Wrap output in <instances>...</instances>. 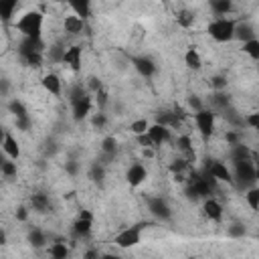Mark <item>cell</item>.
I'll return each instance as SVG.
<instances>
[{"label": "cell", "mask_w": 259, "mask_h": 259, "mask_svg": "<svg viewBox=\"0 0 259 259\" xmlns=\"http://www.w3.org/2000/svg\"><path fill=\"white\" fill-rule=\"evenodd\" d=\"M231 174H233V184H237L239 188H249V186H255L257 182V166L253 158L233 162Z\"/></svg>", "instance_id": "obj_1"}, {"label": "cell", "mask_w": 259, "mask_h": 259, "mask_svg": "<svg viewBox=\"0 0 259 259\" xmlns=\"http://www.w3.org/2000/svg\"><path fill=\"white\" fill-rule=\"evenodd\" d=\"M235 26H237V20L235 18H229V16H217L208 22L206 26V32L210 34L212 40L217 42H231L235 40Z\"/></svg>", "instance_id": "obj_2"}, {"label": "cell", "mask_w": 259, "mask_h": 259, "mask_svg": "<svg viewBox=\"0 0 259 259\" xmlns=\"http://www.w3.org/2000/svg\"><path fill=\"white\" fill-rule=\"evenodd\" d=\"M42 22H45V16L42 12L38 10H28L24 12L18 20H16V28L22 36H28V38H42Z\"/></svg>", "instance_id": "obj_3"}, {"label": "cell", "mask_w": 259, "mask_h": 259, "mask_svg": "<svg viewBox=\"0 0 259 259\" xmlns=\"http://www.w3.org/2000/svg\"><path fill=\"white\" fill-rule=\"evenodd\" d=\"M194 123L198 127V134L202 136V140L206 142L212 134H214V123H217V113L214 109H198L194 111Z\"/></svg>", "instance_id": "obj_4"}, {"label": "cell", "mask_w": 259, "mask_h": 259, "mask_svg": "<svg viewBox=\"0 0 259 259\" xmlns=\"http://www.w3.org/2000/svg\"><path fill=\"white\" fill-rule=\"evenodd\" d=\"M144 227H146L144 223H138V225H134V227H127V229L119 231V233L113 237V243H115L119 249H132V247H136V245L142 241V229H144Z\"/></svg>", "instance_id": "obj_5"}, {"label": "cell", "mask_w": 259, "mask_h": 259, "mask_svg": "<svg viewBox=\"0 0 259 259\" xmlns=\"http://www.w3.org/2000/svg\"><path fill=\"white\" fill-rule=\"evenodd\" d=\"M148 210H150V214L154 219H158L162 223H166V221L172 219V208H170L168 200L162 198V196H150L148 198Z\"/></svg>", "instance_id": "obj_6"}, {"label": "cell", "mask_w": 259, "mask_h": 259, "mask_svg": "<svg viewBox=\"0 0 259 259\" xmlns=\"http://www.w3.org/2000/svg\"><path fill=\"white\" fill-rule=\"evenodd\" d=\"M204 170H206L217 182L233 184V174H231V168H227V164H223V162H219V160H206Z\"/></svg>", "instance_id": "obj_7"}, {"label": "cell", "mask_w": 259, "mask_h": 259, "mask_svg": "<svg viewBox=\"0 0 259 259\" xmlns=\"http://www.w3.org/2000/svg\"><path fill=\"white\" fill-rule=\"evenodd\" d=\"M81 59H83V49H81L79 45H71V47L65 49L61 63L69 65V69H71L73 73H79V71H81Z\"/></svg>", "instance_id": "obj_8"}, {"label": "cell", "mask_w": 259, "mask_h": 259, "mask_svg": "<svg viewBox=\"0 0 259 259\" xmlns=\"http://www.w3.org/2000/svg\"><path fill=\"white\" fill-rule=\"evenodd\" d=\"M91 107H93V99H91L87 93H85L83 97L71 101V113H73V119H75V121L85 119V117L91 113Z\"/></svg>", "instance_id": "obj_9"}, {"label": "cell", "mask_w": 259, "mask_h": 259, "mask_svg": "<svg viewBox=\"0 0 259 259\" xmlns=\"http://www.w3.org/2000/svg\"><path fill=\"white\" fill-rule=\"evenodd\" d=\"M146 134L150 136V140L154 142L156 148L162 146V144H166V142H170V138H172L170 127H168V125H162V123H156V121L148 125V132H146Z\"/></svg>", "instance_id": "obj_10"}, {"label": "cell", "mask_w": 259, "mask_h": 259, "mask_svg": "<svg viewBox=\"0 0 259 259\" xmlns=\"http://www.w3.org/2000/svg\"><path fill=\"white\" fill-rule=\"evenodd\" d=\"M132 65H134V69L142 75V77H146V79H150V77H154V73H156V63H154V59H150V57H146V55H140V57H132Z\"/></svg>", "instance_id": "obj_11"}, {"label": "cell", "mask_w": 259, "mask_h": 259, "mask_svg": "<svg viewBox=\"0 0 259 259\" xmlns=\"http://www.w3.org/2000/svg\"><path fill=\"white\" fill-rule=\"evenodd\" d=\"M146 178H148V170H146V166L140 164V162L132 164V166L127 168V172H125V180H127V184H130L132 188H138L140 184H144Z\"/></svg>", "instance_id": "obj_12"}, {"label": "cell", "mask_w": 259, "mask_h": 259, "mask_svg": "<svg viewBox=\"0 0 259 259\" xmlns=\"http://www.w3.org/2000/svg\"><path fill=\"white\" fill-rule=\"evenodd\" d=\"M40 85H42V89H45L47 93H51V95H55V97H61V93H63V81H61V77H59L57 73H47V75H42Z\"/></svg>", "instance_id": "obj_13"}, {"label": "cell", "mask_w": 259, "mask_h": 259, "mask_svg": "<svg viewBox=\"0 0 259 259\" xmlns=\"http://www.w3.org/2000/svg\"><path fill=\"white\" fill-rule=\"evenodd\" d=\"M202 212H204V217H206L208 221L219 223V221L223 219V204H221L214 196H208V198H204V202H202Z\"/></svg>", "instance_id": "obj_14"}, {"label": "cell", "mask_w": 259, "mask_h": 259, "mask_svg": "<svg viewBox=\"0 0 259 259\" xmlns=\"http://www.w3.org/2000/svg\"><path fill=\"white\" fill-rule=\"evenodd\" d=\"M45 51V42L42 38H28V36H22L20 45H18V55L20 59H24L26 55L30 53H42Z\"/></svg>", "instance_id": "obj_15"}, {"label": "cell", "mask_w": 259, "mask_h": 259, "mask_svg": "<svg viewBox=\"0 0 259 259\" xmlns=\"http://www.w3.org/2000/svg\"><path fill=\"white\" fill-rule=\"evenodd\" d=\"M91 227H93V219L89 217H77L75 223H73V235L79 237V239H85L91 235Z\"/></svg>", "instance_id": "obj_16"}, {"label": "cell", "mask_w": 259, "mask_h": 259, "mask_svg": "<svg viewBox=\"0 0 259 259\" xmlns=\"http://www.w3.org/2000/svg\"><path fill=\"white\" fill-rule=\"evenodd\" d=\"M0 148L4 150V154H6L8 158H12V160H18V158H20V144H18V140H16L12 134H6L4 142L0 144Z\"/></svg>", "instance_id": "obj_17"}, {"label": "cell", "mask_w": 259, "mask_h": 259, "mask_svg": "<svg viewBox=\"0 0 259 259\" xmlns=\"http://www.w3.org/2000/svg\"><path fill=\"white\" fill-rule=\"evenodd\" d=\"M67 4L71 6L73 14L87 20L91 16V0H67Z\"/></svg>", "instance_id": "obj_18"}, {"label": "cell", "mask_w": 259, "mask_h": 259, "mask_svg": "<svg viewBox=\"0 0 259 259\" xmlns=\"http://www.w3.org/2000/svg\"><path fill=\"white\" fill-rule=\"evenodd\" d=\"M63 26H65V32H69V34H81L83 28H85V20L71 14V16H65Z\"/></svg>", "instance_id": "obj_19"}, {"label": "cell", "mask_w": 259, "mask_h": 259, "mask_svg": "<svg viewBox=\"0 0 259 259\" xmlns=\"http://www.w3.org/2000/svg\"><path fill=\"white\" fill-rule=\"evenodd\" d=\"M184 65L188 69H192V71L202 69V57H200V53L194 47H188L186 49V53H184Z\"/></svg>", "instance_id": "obj_20"}, {"label": "cell", "mask_w": 259, "mask_h": 259, "mask_svg": "<svg viewBox=\"0 0 259 259\" xmlns=\"http://www.w3.org/2000/svg\"><path fill=\"white\" fill-rule=\"evenodd\" d=\"M30 208L36 210V212H47V210H51V200H49V196H47L45 192L32 194V196H30Z\"/></svg>", "instance_id": "obj_21"}, {"label": "cell", "mask_w": 259, "mask_h": 259, "mask_svg": "<svg viewBox=\"0 0 259 259\" xmlns=\"http://www.w3.org/2000/svg\"><path fill=\"white\" fill-rule=\"evenodd\" d=\"M247 158H255V154L249 150V146H245V144H241V142H237V144L231 146V160H233V162H237V160H247Z\"/></svg>", "instance_id": "obj_22"}, {"label": "cell", "mask_w": 259, "mask_h": 259, "mask_svg": "<svg viewBox=\"0 0 259 259\" xmlns=\"http://www.w3.org/2000/svg\"><path fill=\"white\" fill-rule=\"evenodd\" d=\"M16 8H18V0H0V20L10 22Z\"/></svg>", "instance_id": "obj_23"}, {"label": "cell", "mask_w": 259, "mask_h": 259, "mask_svg": "<svg viewBox=\"0 0 259 259\" xmlns=\"http://www.w3.org/2000/svg\"><path fill=\"white\" fill-rule=\"evenodd\" d=\"M235 38L239 40H249V38H255V26L249 24V22H237L235 26Z\"/></svg>", "instance_id": "obj_24"}, {"label": "cell", "mask_w": 259, "mask_h": 259, "mask_svg": "<svg viewBox=\"0 0 259 259\" xmlns=\"http://www.w3.org/2000/svg\"><path fill=\"white\" fill-rule=\"evenodd\" d=\"M176 148H178V152H182V154L186 156V160H190V158L194 156L192 140H190V136H188V134H182V136H178V138H176Z\"/></svg>", "instance_id": "obj_25"}, {"label": "cell", "mask_w": 259, "mask_h": 259, "mask_svg": "<svg viewBox=\"0 0 259 259\" xmlns=\"http://www.w3.org/2000/svg\"><path fill=\"white\" fill-rule=\"evenodd\" d=\"M210 8L217 16H227L233 10V0H210Z\"/></svg>", "instance_id": "obj_26"}, {"label": "cell", "mask_w": 259, "mask_h": 259, "mask_svg": "<svg viewBox=\"0 0 259 259\" xmlns=\"http://www.w3.org/2000/svg\"><path fill=\"white\" fill-rule=\"evenodd\" d=\"M49 255L53 259H65V257H69V247L65 245V241H55L49 247Z\"/></svg>", "instance_id": "obj_27"}, {"label": "cell", "mask_w": 259, "mask_h": 259, "mask_svg": "<svg viewBox=\"0 0 259 259\" xmlns=\"http://www.w3.org/2000/svg\"><path fill=\"white\" fill-rule=\"evenodd\" d=\"M101 152H103L105 158H113V156L117 154V140H115L113 136L103 138V142H101Z\"/></svg>", "instance_id": "obj_28"}, {"label": "cell", "mask_w": 259, "mask_h": 259, "mask_svg": "<svg viewBox=\"0 0 259 259\" xmlns=\"http://www.w3.org/2000/svg\"><path fill=\"white\" fill-rule=\"evenodd\" d=\"M89 178L97 184H103V178H105V164L101 162H95L91 168H89Z\"/></svg>", "instance_id": "obj_29"}, {"label": "cell", "mask_w": 259, "mask_h": 259, "mask_svg": "<svg viewBox=\"0 0 259 259\" xmlns=\"http://www.w3.org/2000/svg\"><path fill=\"white\" fill-rule=\"evenodd\" d=\"M245 200H247L251 210H259V188L257 186H249L247 192H245Z\"/></svg>", "instance_id": "obj_30"}, {"label": "cell", "mask_w": 259, "mask_h": 259, "mask_svg": "<svg viewBox=\"0 0 259 259\" xmlns=\"http://www.w3.org/2000/svg\"><path fill=\"white\" fill-rule=\"evenodd\" d=\"M176 22H178L182 28H190V26L194 24V14H192L190 10H186V8H182V10H178V14H176Z\"/></svg>", "instance_id": "obj_31"}, {"label": "cell", "mask_w": 259, "mask_h": 259, "mask_svg": "<svg viewBox=\"0 0 259 259\" xmlns=\"http://www.w3.org/2000/svg\"><path fill=\"white\" fill-rule=\"evenodd\" d=\"M243 53H247L253 61L259 59V40H257V36H255V38H249V40L243 42Z\"/></svg>", "instance_id": "obj_32"}, {"label": "cell", "mask_w": 259, "mask_h": 259, "mask_svg": "<svg viewBox=\"0 0 259 259\" xmlns=\"http://www.w3.org/2000/svg\"><path fill=\"white\" fill-rule=\"evenodd\" d=\"M210 101H212V105L217 109H227L231 105V99H229V95L225 91H214L212 97H210Z\"/></svg>", "instance_id": "obj_33"}, {"label": "cell", "mask_w": 259, "mask_h": 259, "mask_svg": "<svg viewBox=\"0 0 259 259\" xmlns=\"http://www.w3.org/2000/svg\"><path fill=\"white\" fill-rule=\"evenodd\" d=\"M8 109H10V113L14 115V119H18V117H28V109H26L24 103L18 101V99H12V101L8 103Z\"/></svg>", "instance_id": "obj_34"}, {"label": "cell", "mask_w": 259, "mask_h": 259, "mask_svg": "<svg viewBox=\"0 0 259 259\" xmlns=\"http://www.w3.org/2000/svg\"><path fill=\"white\" fill-rule=\"evenodd\" d=\"M28 243H30L34 249H40V247H45L47 237H45V233H42L40 229H32V231L28 233Z\"/></svg>", "instance_id": "obj_35"}, {"label": "cell", "mask_w": 259, "mask_h": 259, "mask_svg": "<svg viewBox=\"0 0 259 259\" xmlns=\"http://www.w3.org/2000/svg\"><path fill=\"white\" fill-rule=\"evenodd\" d=\"M148 125H150V121H148L146 117H140V119H134V121L130 123V132H132L134 136H140V134H146V132H148Z\"/></svg>", "instance_id": "obj_36"}, {"label": "cell", "mask_w": 259, "mask_h": 259, "mask_svg": "<svg viewBox=\"0 0 259 259\" xmlns=\"http://www.w3.org/2000/svg\"><path fill=\"white\" fill-rule=\"evenodd\" d=\"M188 166H190V162H188L186 158H178V160H174V162L170 164V172H172L174 178H176V176H182V172H184Z\"/></svg>", "instance_id": "obj_37"}, {"label": "cell", "mask_w": 259, "mask_h": 259, "mask_svg": "<svg viewBox=\"0 0 259 259\" xmlns=\"http://www.w3.org/2000/svg\"><path fill=\"white\" fill-rule=\"evenodd\" d=\"M16 172H18L16 162H14L12 158H10V160H4V164H2V168H0V174H2L4 178H14Z\"/></svg>", "instance_id": "obj_38"}, {"label": "cell", "mask_w": 259, "mask_h": 259, "mask_svg": "<svg viewBox=\"0 0 259 259\" xmlns=\"http://www.w3.org/2000/svg\"><path fill=\"white\" fill-rule=\"evenodd\" d=\"M22 61H24V65L38 69V67H42V53H30V55H26Z\"/></svg>", "instance_id": "obj_39"}, {"label": "cell", "mask_w": 259, "mask_h": 259, "mask_svg": "<svg viewBox=\"0 0 259 259\" xmlns=\"http://www.w3.org/2000/svg\"><path fill=\"white\" fill-rule=\"evenodd\" d=\"M87 91H85V87L81 85V83H75V85H71V89H69V93H67V97H69V101H75V99H79V97H83Z\"/></svg>", "instance_id": "obj_40"}, {"label": "cell", "mask_w": 259, "mask_h": 259, "mask_svg": "<svg viewBox=\"0 0 259 259\" xmlns=\"http://www.w3.org/2000/svg\"><path fill=\"white\" fill-rule=\"evenodd\" d=\"M91 123H93V127L103 130V127H105V123H107V115H105L103 111H99V113H95V115L91 117Z\"/></svg>", "instance_id": "obj_41"}, {"label": "cell", "mask_w": 259, "mask_h": 259, "mask_svg": "<svg viewBox=\"0 0 259 259\" xmlns=\"http://www.w3.org/2000/svg\"><path fill=\"white\" fill-rule=\"evenodd\" d=\"M243 123H247V125L253 127V130L259 127V113H255V111H253V113H247V115L243 117Z\"/></svg>", "instance_id": "obj_42"}, {"label": "cell", "mask_w": 259, "mask_h": 259, "mask_svg": "<svg viewBox=\"0 0 259 259\" xmlns=\"http://www.w3.org/2000/svg\"><path fill=\"white\" fill-rule=\"evenodd\" d=\"M210 85H212V89H214V91H223V89L227 87V79H225L223 75H217V77H212Z\"/></svg>", "instance_id": "obj_43"}, {"label": "cell", "mask_w": 259, "mask_h": 259, "mask_svg": "<svg viewBox=\"0 0 259 259\" xmlns=\"http://www.w3.org/2000/svg\"><path fill=\"white\" fill-rule=\"evenodd\" d=\"M63 53H65V49H63L61 45H55V47H51V59H53V61L61 63V59H63Z\"/></svg>", "instance_id": "obj_44"}, {"label": "cell", "mask_w": 259, "mask_h": 259, "mask_svg": "<svg viewBox=\"0 0 259 259\" xmlns=\"http://www.w3.org/2000/svg\"><path fill=\"white\" fill-rule=\"evenodd\" d=\"M136 138H138V144H140V146H144V148H152V150L156 148L148 134H140V136H136Z\"/></svg>", "instance_id": "obj_45"}, {"label": "cell", "mask_w": 259, "mask_h": 259, "mask_svg": "<svg viewBox=\"0 0 259 259\" xmlns=\"http://www.w3.org/2000/svg\"><path fill=\"white\" fill-rule=\"evenodd\" d=\"M14 121H16V127L22 130V132H26V130L30 127V123H32L30 115H28V117H18V119H14Z\"/></svg>", "instance_id": "obj_46"}, {"label": "cell", "mask_w": 259, "mask_h": 259, "mask_svg": "<svg viewBox=\"0 0 259 259\" xmlns=\"http://www.w3.org/2000/svg\"><path fill=\"white\" fill-rule=\"evenodd\" d=\"M229 235H231V237H243V235H245V227L239 225V223H235V225L229 229Z\"/></svg>", "instance_id": "obj_47"}, {"label": "cell", "mask_w": 259, "mask_h": 259, "mask_svg": "<svg viewBox=\"0 0 259 259\" xmlns=\"http://www.w3.org/2000/svg\"><path fill=\"white\" fill-rule=\"evenodd\" d=\"M87 87H89V91H99L101 89V81L97 79V77H89V83H87Z\"/></svg>", "instance_id": "obj_48"}, {"label": "cell", "mask_w": 259, "mask_h": 259, "mask_svg": "<svg viewBox=\"0 0 259 259\" xmlns=\"http://www.w3.org/2000/svg\"><path fill=\"white\" fill-rule=\"evenodd\" d=\"M95 95H97V103H99V107H103L105 101H107V93H105V89L101 87L99 91H95Z\"/></svg>", "instance_id": "obj_49"}, {"label": "cell", "mask_w": 259, "mask_h": 259, "mask_svg": "<svg viewBox=\"0 0 259 259\" xmlns=\"http://www.w3.org/2000/svg\"><path fill=\"white\" fill-rule=\"evenodd\" d=\"M188 105L194 109V111H198V109H202V103H200V99L196 97V95H192L190 99H188Z\"/></svg>", "instance_id": "obj_50"}, {"label": "cell", "mask_w": 259, "mask_h": 259, "mask_svg": "<svg viewBox=\"0 0 259 259\" xmlns=\"http://www.w3.org/2000/svg\"><path fill=\"white\" fill-rule=\"evenodd\" d=\"M16 219L18 221H26L28 219V208L26 206H18L16 208Z\"/></svg>", "instance_id": "obj_51"}, {"label": "cell", "mask_w": 259, "mask_h": 259, "mask_svg": "<svg viewBox=\"0 0 259 259\" xmlns=\"http://www.w3.org/2000/svg\"><path fill=\"white\" fill-rule=\"evenodd\" d=\"M225 140L233 146V144H237V142H239V134H237V132H227V134H225Z\"/></svg>", "instance_id": "obj_52"}, {"label": "cell", "mask_w": 259, "mask_h": 259, "mask_svg": "<svg viewBox=\"0 0 259 259\" xmlns=\"http://www.w3.org/2000/svg\"><path fill=\"white\" fill-rule=\"evenodd\" d=\"M65 170H67L69 174H77V162H73V160L67 162V164H65Z\"/></svg>", "instance_id": "obj_53"}, {"label": "cell", "mask_w": 259, "mask_h": 259, "mask_svg": "<svg viewBox=\"0 0 259 259\" xmlns=\"http://www.w3.org/2000/svg\"><path fill=\"white\" fill-rule=\"evenodd\" d=\"M0 93H2V95L8 93V81H6V79H0Z\"/></svg>", "instance_id": "obj_54"}, {"label": "cell", "mask_w": 259, "mask_h": 259, "mask_svg": "<svg viewBox=\"0 0 259 259\" xmlns=\"http://www.w3.org/2000/svg\"><path fill=\"white\" fill-rule=\"evenodd\" d=\"M83 257H85V259H91V257H99V253H97V251H87Z\"/></svg>", "instance_id": "obj_55"}, {"label": "cell", "mask_w": 259, "mask_h": 259, "mask_svg": "<svg viewBox=\"0 0 259 259\" xmlns=\"http://www.w3.org/2000/svg\"><path fill=\"white\" fill-rule=\"evenodd\" d=\"M6 134H8V132H6V127H4V125H0V144L4 142V138H6Z\"/></svg>", "instance_id": "obj_56"}, {"label": "cell", "mask_w": 259, "mask_h": 259, "mask_svg": "<svg viewBox=\"0 0 259 259\" xmlns=\"http://www.w3.org/2000/svg\"><path fill=\"white\" fill-rule=\"evenodd\" d=\"M0 245H6V233H4V229H0Z\"/></svg>", "instance_id": "obj_57"}, {"label": "cell", "mask_w": 259, "mask_h": 259, "mask_svg": "<svg viewBox=\"0 0 259 259\" xmlns=\"http://www.w3.org/2000/svg\"><path fill=\"white\" fill-rule=\"evenodd\" d=\"M4 160H6V154H4V150L0 148V168H2V164H4Z\"/></svg>", "instance_id": "obj_58"}]
</instances>
